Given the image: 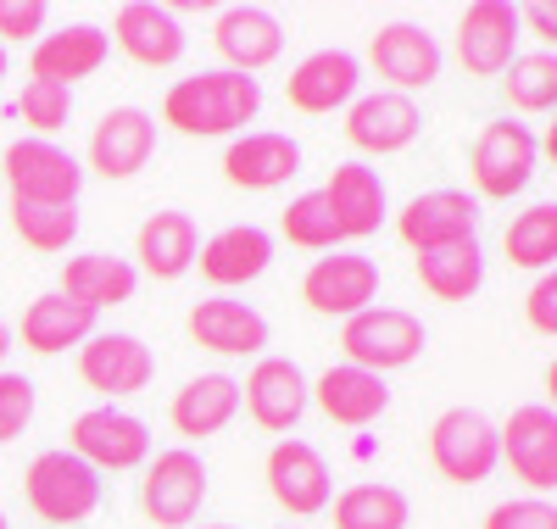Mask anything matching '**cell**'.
<instances>
[{"mask_svg": "<svg viewBox=\"0 0 557 529\" xmlns=\"http://www.w3.org/2000/svg\"><path fill=\"white\" fill-rule=\"evenodd\" d=\"M262 112V84L246 73H228V67H207L168 84L162 95V123L190 134V139H223V134H240L246 123H257Z\"/></svg>", "mask_w": 557, "mask_h": 529, "instance_id": "1", "label": "cell"}, {"mask_svg": "<svg viewBox=\"0 0 557 529\" xmlns=\"http://www.w3.org/2000/svg\"><path fill=\"white\" fill-rule=\"evenodd\" d=\"M23 496L34 507L39 524H57V529H73V524H89L107 502V479L89 468L84 457H73L67 446L57 452H39L23 473Z\"/></svg>", "mask_w": 557, "mask_h": 529, "instance_id": "2", "label": "cell"}, {"mask_svg": "<svg viewBox=\"0 0 557 529\" xmlns=\"http://www.w3.org/2000/svg\"><path fill=\"white\" fill-rule=\"evenodd\" d=\"M430 346V329L424 318H412L407 307H368L357 318H346L341 329V352L351 368L362 373H396V368H412Z\"/></svg>", "mask_w": 557, "mask_h": 529, "instance_id": "3", "label": "cell"}, {"mask_svg": "<svg viewBox=\"0 0 557 529\" xmlns=\"http://www.w3.org/2000/svg\"><path fill=\"white\" fill-rule=\"evenodd\" d=\"M0 179H7L12 201L23 207H78L84 189V162L73 151H62L57 139H12L0 157Z\"/></svg>", "mask_w": 557, "mask_h": 529, "instance_id": "4", "label": "cell"}, {"mask_svg": "<svg viewBox=\"0 0 557 529\" xmlns=\"http://www.w3.org/2000/svg\"><path fill=\"white\" fill-rule=\"evenodd\" d=\"M430 463L451 485H480L502 468V435L480 407H446L430 423Z\"/></svg>", "mask_w": 557, "mask_h": 529, "instance_id": "5", "label": "cell"}, {"mask_svg": "<svg viewBox=\"0 0 557 529\" xmlns=\"http://www.w3.org/2000/svg\"><path fill=\"white\" fill-rule=\"evenodd\" d=\"M541 168V146L530 123H513V118H496L474 134V151H469V173H474V189L485 201H513L519 189H530Z\"/></svg>", "mask_w": 557, "mask_h": 529, "instance_id": "6", "label": "cell"}, {"mask_svg": "<svg viewBox=\"0 0 557 529\" xmlns=\"http://www.w3.org/2000/svg\"><path fill=\"white\" fill-rule=\"evenodd\" d=\"M207 502V463L190 446H168L146 463L139 479V513L157 529H190Z\"/></svg>", "mask_w": 557, "mask_h": 529, "instance_id": "7", "label": "cell"}, {"mask_svg": "<svg viewBox=\"0 0 557 529\" xmlns=\"http://www.w3.org/2000/svg\"><path fill=\"white\" fill-rule=\"evenodd\" d=\"M67 452L84 457L96 473L139 468V463H151V423L123 413V407H89L67 429Z\"/></svg>", "mask_w": 557, "mask_h": 529, "instance_id": "8", "label": "cell"}, {"mask_svg": "<svg viewBox=\"0 0 557 529\" xmlns=\"http://www.w3.org/2000/svg\"><path fill=\"white\" fill-rule=\"evenodd\" d=\"M78 379L89 384V391H101L107 407H112L117 396H139V391L157 379V352L139 341V334L96 329V334L78 346Z\"/></svg>", "mask_w": 557, "mask_h": 529, "instance_id": "9", "label": "cell"}, {"mask_svg": "<svg viewBox=\"0 0 557 529\" xmlns=\"http://www.w3.org/2000/svg\"><path fill=\"white\" fill-rule=\"evenodd\" d=\"M240 407L251 413L257 429H268V435L285 441L290 429L307 418V407H312V379L290 357H257V368L240 384Z\"/></svg>", "mask_w": 557, "mask_h": 529, "instance_id": "10", "label": "cell"}, {"mask_svg": "<svg viewBox=\"0 0 557 529\" xmlns=\"http://www.w3.org/2000/svg\"><path fill=\"white\" fill-rule=\"evenodd\" d=\"M396 234L412 257L457 246V239H480V201L469 189H424L396 212Z\"/></svg>", "mask_w": 557, "mask_h": 529, "instance_id": "11", "label": "cell"}, {"mask_svg": "<svg viewBox=\"0 0 557 529\" xmlns=\"http://www.w3.org/2000/svg\"><path fill=\"white\" fill-rule=\"evenodd\" d=\"M268 496L285 507L290 518H312L335 502V473H330V457H323L318 446L285 435L273 441L268 452Z\"/></svg>", "mask_w": 557, "mask_h": 529, "instance_id": "12", "label": "cell"}, {"mask_svg": "<svg viewBox=\"0 0 557 529\" xmlns=\"http://www.w3.org/2000/svg\"><path fill=\"white\" fill-rule=\"evenodd\" d=\"M502 435V463L513 468V479H524L530 496L557 491V413L546 402L513 407L507 423H496Z\"/></svg>", "mask_w": 557, "mask_h": 529, "instance_id": "13", "label": "cell"}, {"mask_svg": "<svg viewBox=\"0 0 557 529\" xmlns=\"http://www.w3.org/2000/svg\"><path fill=\"white\" fill-rule=\"evenodd\" d=\"M380 296V262L374 257H357V251H335V257H318L301 279V302L318 318H357L368 312Z\"/></svg>", "mask_w": 557, "mask_h": 529, "instance_id": "14", "label": "cell"}, {"mask_svg": "<svg viewBox=\"0 0 557 529\" xmlns=\"http://www.w3.org/2000/svg\"><path fill=\"white\" fill-rule=\"evenodd\" d=\"M519 57V7L507 0H474L457 17V62L469 78H502Z\"/></svg>", "mask_w": 557, "mask_h": 529, "instance_id": "15", "label": "cell"}, {"mask_svg": "<svg viewBox=\"0 0 557 529\" xmlns=\"http://www.w3.org/2000/svg\"><path fill=\"white\" fill-rule=\"evenodd\" d=\"M441 45L424 23H385L374 39H368V67H374L396 95H412V89H430L441 78Z\"/></svg>", "mask_w": 557, "mask_h": 529, "instance_id": "16", "label": "cell"}, {"mask_svg": "<svg viewBox=\"0 0 557 529\" xmlns=\"http://www.w3.org/2000/svg\"><path fill=\"white\" fill-rule=\"evenodd\" d=\"M418 134H424V112H418L412 95L374 89V95H357V101L346 107V139L368 157H396Z\"/></svg>", "mask_w": 557, "mask_h": 529, "instance_id": "17", "label": "cell"}, {"mask_svg": "<svg viewBox=\"0 0 557 529\" xmlns=\"http://www.w3.org/2000/svg\"><path fill=\"white\" fill-rule=\"evenodd\" d=\"M357 84H362V62L341 45H323V51L301 57L285 78V101L307 118H330L335 107H351L357 101Z\"/></svg>", "mask_w": 557, "mask_h": 529, "instance_id": "18", "label": "cell"}, {"mask_svg": "<svg viewBox=\"0 0 557 529\" xmlns=\"http://www.w3.org/2000/svg\"><path fill=\"white\" fill-rule=\"evenodd\" d=\"M212 45H218L228 73L257 78L262 67L278 62V51H285V23H278L268 7H223L212 17Z\"/></svg>", "mask_w": 557, "mask_h": 529, "instance_id": "19", "label": "cell"}, {"mask_svg": "<svg viewBox=\"0 0 557 529\" xmlns=\"http://www.w3.org/2000/svg\"><path fill=\"white\" fill-rule=\"evenodd\" d=\"M184 329H190V341L201 352H218V357H262V346L273 341L268 318L251 302H235V296L196 302L190 318H184Z\"/></svg>", "mask_w": 557, "mask_h": 529, "instance_id": "20", "label": "cell"}, {"mask_svg": "<svg viewBox=\"0 0 557 529\" xmlns=\"http://www.w3.org/2000/svg\"><path fill=\"white\" fill-rule=\"evenodd\" d=\"M107 62H112V39L96 23H67L57 34H39L28 51V73L62 89H73L78 78H96Z\"/></svg>", "mask_w": 557, "mask_h": 529, "instance_id": "21", "label": "cell"}, {"mask_svg": "<svg viewBox=\"0 0 557 529\" xmlns=\"http://www.w3.org/2000/svg\"><path fill=\"white\" fill-rule=\"evenodd\" d=\"M323 207H330L341 239H368L380 234V223L391 218V189L380 179V168L368 162H341L323 184Z\"/></svg>", "mask_w": 557, "mask_h": 529, "instance_id": "22", "label": "cell"}, {"mask_svg": "<svg viewBox=\"0 0 557 529\" xmlns=\"http://www.w3.org/2000/svg\"><path fill=\"white\" fill-rule=\"evenodd\" d=\"M107 39H117V51L128 62H139V67H173L184 57V45H190L178 12L157 7V0H128V7H117Z\"/></svg>", "mask_w": 557, "mask_h": 529, "instance_id": "23", "label": "cell"}, {"mask_svg": "<svg viewBox=\"0 0 557 529\" xmlns=\"http://www.w3.org/2000/svg\"><path fill=\"white\" fill-rule=\"evenodd\" d=\"M268 262H273V234L257 229V223H228L212 239H201V251H196V268H201L207 284H218V296L262 279Z\"/></svg>", "mask_w": 557, "mask_h": 529, "instance_id": "24", "label": "cell"}, {"mask_svg": "<svg viewBox=\"0 0 557 529\" xmlns=\"http://www.w3.org/2000/svg\"><path fill=\"white\" fill-rule=\"evenodd\" d=\"M157 151V118L146 107H112L89 134V168L101 179H134Z\"/></svg>", "mask_w": 557, "mask_h": 529, "instance_id": "25", "label": "cell"}, {"mask_svg": "<svg viewBox=\"0 0 557 529\" xmlns=\"http://www.w3.org/2000/svg\"><path fill=\"white\" fill-rule=\"evenodd\" d=\"M301 173V146L278 128H251L235 134L223 151V179L235 189H278Z\"/></svg>", "mask_w": 557, "mask_h": 529, "instance_id": "26", "label": "cell"}, {"mask_svg": "<svg viewBox=\"0 0 557 529\" xmlns=\"http://www.w3.org/2000/svg\"><path fill=\"white\" fill-rule=\"evenodd\" d=\"M312 402L318 413L341 423V429H368V423H380L385 407H391V384L380 373H362L351 362H335V368H323L312 379Z\"/></svg>", "mask_w": 557, "mask_h": 529, "instance_id": "27", "label": "cell"}, {"mask_svg": "<svg viewBox=\"0 0 557 529\" xmlns=\"http://www.w3.org/2000/svg\"><path fill=\"white\" fill-rule=\"evenodd\" d=\"M240 413V379L228 373H196L184 379V391H173V407H168V423L178 429L184 441H212L223 435Z\"/></svg>", "mask_w": 557, "mask_h": 529, "instance_id": "28", "label": "cell"}, {"mask_svg": "<svg viewBox=\"0 0 557 529\" xmlns=\"http://www.w3.org/2000/svg\"><path fill=\"white\" fill-rule=\"evenodd\" d=\"M57 291L89 312H107V307H128L134 291H139V268L128 257H112V251H84V257H67L62 268V284Z\"/></svg>", "mask_w": 557, "mask_h": 529, "instance_id": "29", "label": "cell"}, {"mask_svg": "<svg viewBox=\"0 0 557 529\" xmlns=\"http://www.w3.org/2000/svg\"><path fill=\"white\" fill-rule=\"evenodd\" d=\"M196 251H201V229H196L190 212H151L146 223H139V239H134L139 273L184 279L196 268Z\"/></svg>", "mask_w": 557, "mask_h": 529, "instance_id": "30", "label": "cell"}, {"mask_svg": "<svg viewBox=\"0 0 557 529\" xmlns=\"http://www.w3.org/2000/svg\"><path fill=\"white\" fill-rule=\"evenodd\" d=\"M23 346L34 352V357H57V352H67V346H84L89 334H96V312L89 307H78V302H67L62 291H45V296H34L28 307H23Z\"/></svg>", "mask_w": 557, "mask_h": 529, "instance_id": "31", "label": "cell"}, {"mask_svg": "<svg viewBox=\"0 0 557 529\" xmlns=\"http://www.w3.org/2000/svg\"><path fill=\"white\" fill-rule=\"evenodd\" d=\"M330 507H335V529H407L412 524L407 491L385 485V479H357Z\"/></svg>", "mask_w": 557, "mask_h": 529, "instance_id": "32", "label": "cell"}, {"mask_svg": "<svg viewBox=\"0 0 557 529\" xmlns=\"http://www.w3.org/2000/svg\"><path fill=\"white\" fill-rule=\"evenodd\" d=\"M418 284H424L435 302H469L480 284H485V251H480V239H457V246L424 251V257H418Z\"/></svg>", "mask_w": 557, "mask_h": 529, "instance_id": "33", "label": "cell"}, {"mask_svg": "<svg viewBox=\"0 0 557 529\" xmlns=\"http://www.w3.org/2000/svg\"><path fill=\"white\" fill-rule=\"evenodd\" d=\"M502 251L513 268H530V273H552L557 268V201H535L524 207L502 234Z\"/></svg>", "mask_w": 557, "mask_h": 529, "instance_id": "34", "label": "cell"}, {"mask_svg": "<svg viewBox=\"0 0 557 529\" xmlns=\"http://www.w3.org/2000/svg\"><path fill=\"white\" fill-rule=\"evenodd\" d=\"M502 95L513 112H557V51L513 57V67L502 73Z\"/></svg>", "mask_w": 557, "mask_h": 529, "instance_id": "35", "label": "cell"}, {"mask_svg": "<svg viewBox=\"0 0 557 529\" xmlns=\"http://www.w3.org/2000/svg\"><path fill=\"white\" fill-rule=\"evenodd\" d=\"M12 229L28 251L57 257L78 239V207H23V201H12Z\"/></svg>", "mask_w": 557, "mask_h": 529, "instance_id": "36", "label": "cell"}, {"mask_svg": "<svg viewBox=\"0 0 557 529\" xmlns=\"http://www.w3.org/2000/svg\"><path fill=\"white\" fill-rule=\"evenodd\" d=\"M278 234L290 239V246L301 251H335L341 246V229L330 218V207H323V189H307V196H296L285 207V218H278Z\"/></svg>", "mask_w": 557, "mask_h": 529, "instance_id": "37", "label": "cell"}, {"mask_svg": "<svg viewBox=\"0 0 557 529\" xmlns=\"http://www.w3.org/2000/svg\"><path fill=\"white\" fill-rule=\"evenodd\" d=\"M17 118L34 128V139H51V134L67 128V118H73V89L45 84V78H28L23 95H17Z\"/></svg>", "mask_w": 557, "mask_h": 529, "instance_id": "38", "label": "cell"}, {"mask_svg": "<svg viewBox=\"0 0 557 529\" xmlns=\"http://www.w3.org/2000/svg\"><path fill=\"white\" fill-rule=\"evenodd\" d=\"M34 407H39V391L28 373H12L0 368V446H12L23 429L34 423Z\"/></svg>", "mask_w": 557, "mask_h": 529, "instance_id": "39", "label": "cell"}, {"mask_svg": "<svg viewBox=\"0 0 557 529\" xmlns=\"http://www.w3.org/2000/svg\"><path fill=\"white\" fill-rule=\"evenodd\" d=\"M480 529H557V502L546 496H507L485 513Z\"/></svg>", "mask_w": 557, "mask_h": 529, "instance_id": "40", "label": "cell"}, {"mask_svg": "<svg viewBox=\"0 0 557 529\" xmlns=\"http://www.w3.org/2000/svg\"><path fill=\"white\" fill-rule=\"evenodd\" d=\"M45 0H0V45H34L45 34Z\"/></svg>", "mask_w": 557, "mask_h": 529, "instance_id": "41", "label": "cell"}, {"mask_svg": "<svg viewBox=\"0 0 557 529\" xmlns=\"http://www.w3.org/2000/svg\"><path fill=\"white\" fill-rule=\"evenodd\" d=\"M524 323H530L535 334H546V341H557V268L541 273V279L530 284V296H524Z\"/></svg>", "mask_w": 557, "mask_h": 529, "instance_id": "42", "label": "cell"}, {"mask_svg": "<svg viewBox=\"0 0 557 529\" xmlns=\"http://www.w3.org/2000/svg\"><path fill=\"white\" fill-rule=\"evenodd\" d=\"M519 28H530L546 51H557V0H530V7H519Z\"/></svg>", "mask_w": 557, "mask_h": 529, "instance_id": "43", "label": "cell"}, {"mask_svg": "<svg viewBox=\"0 0 557 529\" xmlns=\"http://www.w3.org/2000/svg\"><path fill=\"white\" fill-rule=\"evenodd\" d=\"M535 146H541V157L557 168V112H552V123H546V139H535Z\"/></svg>", "mask_w": 557, "mask_h": 529, "instance_id": "44", "label": "cell"}, {"mask_svg": "<svg viewBox=\"0 0 557 529\" xmlns=\"http://www.w3.org/2000/svg\"><path fill=\"white\" fill-rule=\"evenodd\" d=\"M546 407H552V413H557V357H552V362H546Z\"/></svg>", "mask_w": 557, "mask_h": 529, "instance_id": "45", "label": "cell"}, {"mask_svg": "<svg viewBox=\"0 0 557 529\" xmlns=\"http://www.w3.org/2000/svg\"><path fill=\"white\" fill-rule=\"evenodd\" d=\"M12 346H17V334H12V323H7V318H0V362L12 357Z\"/></svg>", "mask_w": 557, "mask_h": 529, "instance_id": "46", "label": "cell"}, {"mask_svg": "<svg viewBox=\"0 0 557 529\" xmlns=\"http://www.w3.org/2000/svg\"><path fill=\"white\" fill-rule=\"evenodd\" d=\"M0 78H7V45H0Z\"/></svg>", "mask_w": 557, "mask_h": 529, "instance_id": "47", "label": "cell"}, {"mask_svg": "<svg viewBox=\"0 0 557 529\" xmlns=\"http://www.w3.org/2000/svg\"><path fill=\"white\" fill-rule=\"evenodd\" d=\"M201 529H235V524H201Z\"/></svg>", "mask_w": 557, "mask_h": 529, "instance_id": "48", "label": "cell"}, {"mask_svg": "<svg viewBox=\"0 0 557 529\" xmlns=\"http://www.w3.org/2000/svg\"><path fill=\"white\" fill-rule=\"evenodd\" d=\"M0 529H12V524H7V513H0Z\"/></svg>", "mask_w": 557, "mask_h": 529, "instance_id": "49", "label": "cell"}]
</instances>
